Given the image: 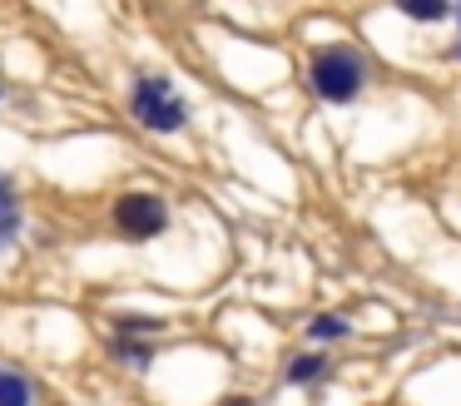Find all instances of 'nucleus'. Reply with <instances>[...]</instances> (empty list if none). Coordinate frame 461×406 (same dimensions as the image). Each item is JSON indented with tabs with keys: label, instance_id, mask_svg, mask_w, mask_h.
Listing matches in <instances>:
<instances>
[{
	"label": "nucleus",
	"instance_id": "obj_1",
	"mask_svg": "<svg viewBox=\"0 0 461 406\" xmlns=\"http://www.w3.org/2000/svg\"><path fill=\"white\" fill-rule=\"evenodd\" d=\"M303 79H308V89L322 104H352V99L372 85V59L362 45H352V40L338 35V40H322V45L308 50Z\"/></svg>",
	"mask_w": 461,
	"mask_h": 406
},
{
	"label": "nucleus",
	"instance_id": "obj_2",
	"mask_svg": "<svg viewBox=\"0 0 461 406\" xmlns=\"http://www.w3.org/2000/svg\"><path fill=\"white\" fill-rule=\"evenodd\" d=\"M124 114H130V124H140L144 134H184L194 119L189 99L179 95V85H174V75H164V69H140V75L130 79V89H124Z\"/></svg>",
	"mask_w": 461,
	"mask_h": 406
},
{
	"label": "nucleus",
	"instance_id": "obj_3",
	"mask_svg": "<svg viewBox=\"0 0 461 406\" xmlns=\"http://www.w3.org/2000/svg\"><path fill=\"white\" fill-rule=\"evenodd\" d=\"M169 218H174V208L159 188H124L110 203V228L124 243H154V238H164L169 233Z\"/></svg>",
	"mask_w": 461,
	"mask_h": 406
},
{
	"label": "nucleus",
	"instance_id": "obj_4",
	"mask_svg": "<svg viewBox=\"0 0 461 406\" xmlns=\"http://www.w3.org/2000/svg\"><path fill=\"white\" fill-rule=\"evenodd\" d=\"M25 228V198L11 174H0V248H11Z\"/></svg>",
	"mask_w": 461,
	"mask_h": 406
},
{
	"label": "nucleus",
	"instance_id": "obj_5",
	"mask_svg": "<svg viewBox=\"0 0 461 406\" xmlns=\"http://www.w3.org/2000/svg\"><path fill=\"white\" fill-rule=\"evenodd\" d=\"M387 10H397L407 25H447L456 15V0H387Z\"/></svg>",
	"mask_w": 461,
	"mask_h": 406
},
{
	"label": "nucleus",
	"instance_id": "obj_6",
	"mask_svg": "<svg viewBox=\"0 0 461 406\" xmlns=\"http://www.w3.org/2000/svg\"><path fill=\"white\" fill-rule=\"evenodd\" d=\"M0 406H35V382L15 366H0Z\"/></svg>",
	"mask_w": 461,
	"mask_h": 406
},
{
	"label": "nucleus",
	"instance_id": "obj_7",
	"mask_svg": "<svg viewBox=\"0 0 461 406\" xmlns=\"http://www.w3.org/2000/svg\"><path fill=\"white\" fill-rule=\"evenodd\" d=\"M110 356H114V362H124V366H149V362H154V347H149V342H134V337H120V332H114V342H110Z\"/></svg>",
	"mask_w": 461,
	"mask_h": 406
},
{
	"label": "nucleus",
	"instance_id": "obj_8",
	"mask_svg": "<svg viewBox=\"0 0 461 406\" xmlns=\"http://www.w3.org/2000/svg\"><path fill=\"white\" fill-rule=\"evenodd\" d=\"M322 372H328V356H322V352H298L283 376H288V382H318Z\"/></svg>",
	"mask_w": 461,
	"mask_h": 406
},
{
	"label": "nucleus",
	"instance_id": "obj_9",
	"mask_svg": "<svg viewBox=\"0 0 461 406\" xmlns=\"http://www.w3.org/2000/svg\"><path fill=\"white\" fill-rule=\"evenodd\" d=\"M308 337H312V342H338V337H348V317L318 312V317L308 322Z\"/></svg>",
	"mask_w": 461,
	"mask_h": 406
},
{
	"label": "nucleus",
	"instance_id": "obj_10",
	"mask_svg": "<svg viewBox=\"0 0 461 406\" xmlns=\"http://www.w3.org/2000/svg\"><path fill=\"white\" fill-rule=\"evenodd\" d=\"M159 317H134V312H124V317H114V332L120 337H149V332H159Z\"/></svg>",
	"mask_w": 461,
	"mask_h": 406
},
{
	"label": "nucleus",
	"instance_id": "obj_11",
	"mask_svg": "<svg viewBox=\"0 0 461 406\" xmlns=\"http://www.w3.org/2000/svg\"><path fill=\"white\" fill-rule=\"evenodd\" d=\"M451 50H456V65H461V15H456V35H451Z\"/></svg>",
	"mask_w": 461,
	"mask_h": 406
},
{
	"label": "nucleus",
	"instance_id": "obj_12",
	"mask_svg": "<svg viewBox=\"0 0 461 406\" xmlns=\"http://www.w3.org/2000/svg\"><path fill=\"white\" fill-rule=\"evenodd\" d=\"M0 104H5V79H0Z\"/></svg>",
	"mask_w": 461,
	"mask_h": 406
},
{
	"label": "nucleus",
	"instance_id": "obj_13",
	"mask_svg": "<svg viewBox=\"0 0 461 406\" xmlns=\"http://www.w3.org/2000/svg\"><path fill=\"white\" fill-rule=\"evenodd\" d=\"M456 15H461V0H456Z\"/></svg>",
	"mask_w": 461,
	"mask_h": 406
}]
</instances>
